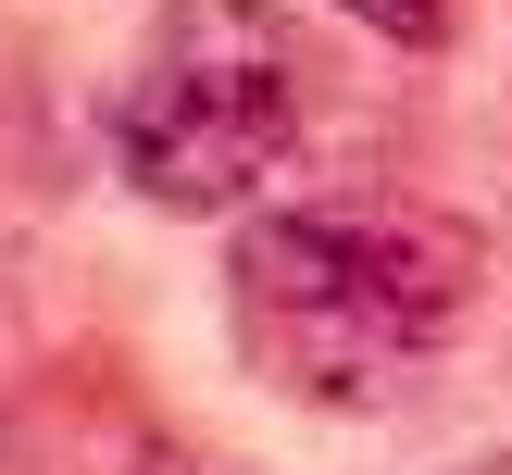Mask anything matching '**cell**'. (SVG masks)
Segmentation results:
<instances>
[{"mask_svg": "<svg viewBox=\"0 0 512 475\" xmlns=\"http://www.w3.org/2000/svg\"><path fill=\"white\" fill-rule=\"evenodd\" d=\"M475 225L413 200H350V213H263L238 238V338L288 400L375 413L413 350H438L475 313Z\"/></svg>", "mask_w": 512, "mask_h": 475, "instance_id": "obj_1", "label": "cell"}, {"mask_svg": "<svg viewBox=\"0 0 512 475\" xmlns=\"http://www.w3.org/2000/svg\"><path fill=\"white\" fill-rule=\"evenodd\" d=\"M300 25L275 0H163L138 88L113 100V163L163 213H238L300 150Z\"/></svg>", "mask_w": 512, "mask_h": 475, "instance_id": "obj_2", "label": "cell"}, {"mask_svg": "<svg viewBox=\"0 0 512 475\" xmlns=\"http://www.w3.org/2000/svg\"><path fill=\"white\" fill-rule=\"evenodd\" d=\"M338 13H363L375 38H400V50H425V38H438V0H338Z\"/></svg>", "mask_w": 512, "mask_h": 475, "instance_id": "obj_3", "label": "cell"}, {"mask_svg": "<svg viewBox=\"0 0 512 475\" xmlns=\"http://www.w3.org/2000/svg\"><path fill=\"white\" fill-rule=\"evenodd\" d=\"M463 475H512V450H488V463H463Z\"/></svg>", "mask_w": 512, "mask_h": 475, "instance_id": "obj_4", "label": "cell"}]
</instances>
